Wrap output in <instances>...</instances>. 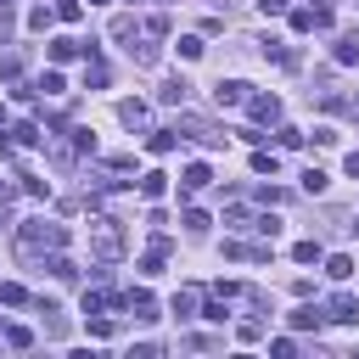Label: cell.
<instances>
[{
	"label": "cell",
	"mask_w": 359,
	"mask_h": 359,
	"mask_svg": "<svg viewBox=\"0 0 359 359\" xmlns=\"http://www.w3.org/2000/svg\"><path fill=\"white\" fill-rule=\"evenodd\" d=\"M252 230H258L264 241H275V236H280V219H269V213H264V219H252Z\"/></svg>",
	"instance_id": "obj_33"
},
{
	"label": "cell",
	"mask_w": 359,
	"mask_h": 359,
	"mask_svg": "<svg viewBox=\"0 0 359 359\" xmlns=\"http://www.w3.org/2000/svg\"><path fill=\"white\" fill-rule=\"evenodd\" d=\"M303 191L320 196V191H325V168H303Z\"/></svg>",
	"instance_id": "obj_30"
},
{
	"label": "cell",
	"mask_w": 359,
	"mask_h": 359,
	"mask_svg": "<svg viewBox=\"0 0 359 359\" xmlns=\"http://www.w3.org/2000/svg\"><path fill=\"white\" fill-rule=\"evenodd\" d=\"M180 135H191V140H202V146H224V135H219L213 123H202V118H180Z\"/></svg>",
	"instance_id": "obj_7"
},
{
	"label": "cell",
	"mask_w": 359,
	"mask_h": 359,
	"mask_svg": "<svg viewBox=\"0 0 359 359\" xmlns=\"http://www.w3.org/2000/svg\"><path fill=\"white\" fill-rule=\"evenodd\" d=\"M123 247H129V236H123V219H112V213H95V219H90V252H95L101 264H118V258H123Z\"/></svg>",
	"instance_id": "obj_2"
},
{
	"label": "cell",
	"mask_w": 359,
	"mask_h": 359,
	"mask_svg": "<svg viewBox=\"0 0 359 359\" xmlns=\"http://www.w3.org/2000/svg\"><path fill=\"white\" fill-rule=\"evenodd\" d=\"M202 50H208V45H202V39H196V34H185V39H180V56H185V62H196V56H202Z\"/></svg>",
	"instance_id": "obj_31"
},
{
	"label": "cell",
	"mask_w": 359,
	"mask_h": 359,
	"mask_svg": "<svg viewBox=\"0 0 359 359\" xmlns=\"http://www.w3.org/2000/svg\"><path fill=\"white\" fill-rule=\"evenodd\" d=\"M17 180H22V191H28V196H50V185H45L39 174H17Z\"/></svg>",
	"instance_id": "obj_32"
},
{
	"label": "cell",
	"mask_w": 359,
	"mask_h": 359,
	"mask_svg": "<svg viewBox=\"0 0 359 359\" xmlns=\"http://www.w3.org/2000/svg\"><path fill=\"white\" fill-rule=\"evenodd\" d=\"M6 348H34V331L28 325H6Z\"/></svg>",
	"instance_id": "obj_27"
},
{
	"label": "cell",
	"mask_w": 359,
	"mask_h": 359,
	"mask_svg": "<svg viewBox=\"0 0 359 359\" xmlns=\"http://www.w3.org/2000/svg\"><path fill=\"white\" fill-rule=\"evenodd\" d=\"M6 140L11 146H39L45 135H39V123H17V129H6Z\"/></svg>",
	"instance_id": "obj_17"
},
{
	"label": "cell",
	"mask_w": 359,
	"mask_h": 359,
	"mask_svg": "<svg viewBox=\"0 0 359 359\" xmlns=\"http://www.w3.org/2000/svg\"><path fill=\"white\" fill-rule=\"evenodd\" d=\"M129 56H135V67H157L163 45H151V34H146V45H129Z\"/></svg>",
	"instance_id": "obj_15"
},
{
	"label": "cell",
	"mask_w": 359,
	"mask_h": 359,
	"mask_svg": "<svg viewBox=\"0 0 359 359\" xmlns=\"http://www.w3.org/2000/svg\"><path fill=\"white\" fill-rule=\"evenodd\" d=\"M258 11H264V17H280V11H286V0H258Z\"/></svg>",
	"instance_id": "obj_43"
},
{
	"label": "cell",
	"mask_w": 359,
	"mask_h": 359,
	"mask_svg": "<svg viewBox=\"0 0 359 359\" xmlns=\"http://www.w3.org/2000/svg\"><path fill=\"white\" fill-rule=\"evenodd\" d=\"M123 309H129L140 325H151V320H157V297H151V292H129V303H123Z\"/></svg>",
	"instance_id": "obj_10"
},
{
	"label": "cell",
	"mask_w": 359,
	"mask_h": 359,
	"mask_svg": "<svg viewBox=\"0 0 359 359\" xmlns=\"http://www.w3.org/2000/svg\"><path fill=\"white\" fill-rule=\"evenodd\" d=\"M264 56H269V62H280V67H297V50H292V45H280V39H264Z\"/></svg>",
	"instance_id": "obj_16"
},
{
	"label": "cell",
	"mask_w": 359,
	"mask_h": 359,
	"mask_svg": "<svg viewBox=\"0 0 359 359\" xmlns=\"http://www.w3.org/2000/svg\"><path fill=\"white\" fill-rule=\"evenodd\" d=\"M275 140H280V146H303V129H292V123H280V129H275Z\"/></svg>",
	"instance_id": "obj_35"
},
{
	"label": "cell",
	"mask_w": 359,
	"mask_h": 359,
	"mask_svg": "<svg viewBox=\"0 0 359 359\" xmlns=\"http://www.w3.org/2000/svg\"><path fill=\"white\" fill-rule=\"evenodd\" d=\"M348 107H353V112H359V95H353V101H348Z\"/></svg>",
	"instance_id": "obj_46"
},
{
	"label": "cell",
	"mask_w": 359,
	"mask_h": 359,
	"mask_svg": "<svg viewBox=\"0 0 359 359\" xmlns=\"http://www.w3.org/2000/svg\"><path fill=\"white\" fill-rule=\"evenodd\" d=\"M0 303H6V309H22V303H28V292H22L17 280H6V286H0Z\"/></svg>",
	"instance_id": "obj_26"
},
{
	"label": "cell",
	"mask_w": 359,
	"mask_h": 359,
	"mask_svg": "<svg viewBox=\"0 0 359 359\" xmlns=\"http://www.w3.org/2000/svg\"><path fill=\"white\" fill-rule=\"evenodd\" d=\"M325 275H331V280H348V275H353V258H348V252H331V258H325Z\"/></svg>",
	"instance_id": "obj_21"
},
{
	"label": "cell",
	"mask_w": 359,
	"mask_h": 359,
	"mask_svg": "<svg viewBox=\"0 0 359 359\" xmlns=\"http://www.w3.org/2000/svg\"><path fill=\"white\" fill-rule=\"evenodd\" d=\"M236 337H241V342H258V337H264V325H258V320H247V325H236Z\"/></svg>",
	"instance_id": "obj_42"
},
{
	"label": "cell",
	"mask_w": 359,
	"mask_h": 359,
	"mask_svg": "<svg viewBox=\"0 0 359 359\" xmlns=\"http://www.w3.org/2000/svg\"><path fill=\"white\" fill-rule=\"evenodd\" d=\"M292 28H297V34H314V6H297V11H292Z\"/></svg>",
	"instance_id": "obj_28"
},
{
	"label": "cell",
	"mask_w": 359,
	"mask_h": 359,
	"mask_svg": "<svg viewBox=\"0 0 359 359\" xmlns=\"http://www.w3.org/2000/svg\"><path fill=\"white\" fill-rule=\"evenodd\" d=\"M224 219H230V224H236V230H252V213H247V208H230V213H224Z\"/></svg>",
	"instance_id": "obj_41"
},
{
	"label": "cell",
	"mask_w": 359,
	"mask_h": 359,
	"mask_svg": "<svg viewBox=\"0 0 359 359\" xmlns=\"http://www.w3.org/2000/svg\"><path fill=\"white\" fill-rule=\"evenodd\" d=\"M101 84H107V62L90 50V56H84V90H101Z\"/></svg>",
	"instance_id": "obj_13"
},
{
	"label": "cell",
	"mask_w": 359,
	"mask_h": 359,
	"mask_svg": "<svg viewBox=\"0 0 359 359\" xmlns=\"http://www.w3.org/2000/svg\"><path fill=\"white\" fill-rule=\"evenodd\" d=\"M196 297H202V292H196V286H180V292H174V303H168V309H174V314H180V320H191V314H196Z\"/></svg>",
	"instance_id": "obj_14"
},
{
	"label": "cell",
	"mask_w": 359,
	"mask_h": 359,
	"mask_svg": "<svg viewBox=\"0 0 359 359\" xmlns=\"http://www.w3.org/2000/svg\"><path fill=\"white\" fill-rule=\"evenodd\" d=\"M0 325H6V314H0Z\"/></svg>",
	"instance_id": "obj_47"
},
{
	"label": "cell",
	"mask_w": 359,
	"mask_h": 359,
	"mask_svg": "<svg viewBox=\"0 0 359 359\" xmlns=\"http://www.w3.org/2000/svg\"><path fill=\"white\" fill-rule=\"evenodd\" d=\"M337 62H342V67H348V62H359V28L337 39Z\"/></svg>",
	"instance_id": "obj_22"
},
{
	"label": "cell",
	"mask_w": 359,
	"mask_h": 359,
	"mask_svg": "<svg viewBox=\"0 0 359 359\" xmlns=\"http://www.w3.org/2000/svg\"><path fill=\"white\" fill-rule=\"evenodd\" d=\"M320 325H325V309H314V303L292 309V331H320Z\"/></svg>",
	"instance_id": "obj_11"
},
{
	"label": "cell",
	"mask_w": 359,
	"mask_h": 359,
	"mask_svg": "<svg viewBox=\"0 0 359 359\" xmlns=\"http://www.w3.org/2000/svg\"><path fill=\"white\" fill-rule=\"evenodd\" d=\"M67 135H73V146H79V151H95V135H90V129H67Z\"/></svg>",
	"instance_id": "obj_40"
},
{
	"label": "cell",
	"mask_w": 359,
	"mask_h": 359,
	"mask_svg": "<svg viewBox=\"0 0 359 359\" xmlns=\"http://www.w3.org/2000/svg\"><path fill=\"white\" fill-rule=\"evenodd\" d=\"M112 39H135V17H112Z\"/></svg>",
	"instance_id": "obj_34"
},
{
	"label": "cell",
	"mask_w": 359,
	"mask_h": 359,
	"mask_svg": "<svg viewBox=\"0 0 359 359\" xmlns=\"http://www.w3.org/2000/svg\"><path fill=\"white\" fill-rule=\"evenodd\" d=\"M292 258H297V264H320V258H325V247L309 236V241H297V247H292Z\"/></svg>",
	"instance_id": "obj_20"
},
{
	"label": "cell",
	"mask_w": 359,
	"mask_h": 359,
	"mask_svg": "<svg viewBox=\"0 0 359 359\" xmlns=\"http://www.w3.org/2000/svg\"><path fill=\"white\" fill-rule=\"evenodd\" d=\"M157 101H163V107H185V101H191V79H185V73L163 79V84H157Z\"/></svg>",
	"instance_id": "obj_4"
},
{
	"label": "cell",
	"mask_w": 359,
	"mask_h": 359,
	"mask_svg": "<svg viewBox=\"0 0 359 359\" xmlns=\"http://www.w3.org/2000/svg\"><path fill=\"white\" fill-rule=\"evenodd\" d=\"M0 118H6V112H0Z\"/></svg>",
	"instance_id": "obj_48"
},
{
	"label": "cell",
	"mask_w": 359,
	"mask_h": 359,
	"mask_svg": "<svg viewBox=\"0 0 359 359\" xmlns=\"http://www.w3.org/2000/svg\"><path fill=\"white\" fill-rule=\"evenodd\" d=\"M163 191H168V174H157V168H151V174H140V196H146V202H157Z\"/></svg>",
	"instance_id": "obj_19"
},
{
	"label": "cell",
	"mask_w": 359,
	"mask_h": 359,
	"mask_svg": "<svg viewBox=\"0 0 359 359\" xmlns=\"http://www.w3.org/2000/svg\"><path fill=\"white\" fill-rule=\"evenodd\" d=\"M67 247V224H50V219H22L17 224V252L34 258V252H56Z\"/></svg>",
	"instance_id": "obj_1"
},
{
	"label": "cell",
	"mask_w": 359,
	"mask_h": 359,
	"mask_svg": "<svg viewBox=\"0 0 359 359\" xmlns=\"http://www.w3.org/2000/svg\"><path fill=\"white\" fill-rule=\"evenodd\" d=\"M275 168H280L275 151H252V174H269V180H275Z\"/></svg>",
	"instance_id": "obj_29"
},
{
	"label": "cell",
	"mask_w": 359,
	"mask_h": 359,
	"mask_svg": "<svg viewBox=\"0 0 359 359\" xmlns=\"http://www.w3.org/2000/svg\"><path fill=\"white\" fill-rule=\"evenodd\" d=\"M84 320H90V337H112V320L107 314H84Z\"/></svg>",
	"instance_id": "obj_36"
},
{
	"label": "cell",
	"mask_w": 359,
	"mask_h": 359,
	"mask_svg": "<svg viewBox=\"0 0 359 359\" xmlns=\"http://www.w3.org/2000/svg\"><path fill=\"white\" fill-rule=\"evenodd\" d=\"M208 180H213V168H208V163H185V174H180V191H185V196H196Z\"/></svg>",
	"instance_id": "obj_9"
},
{
	"label": "cell",
	"mask_w": 359,
	"mask_h": 359,
	"mask_svg": "<svg viewBox=\"0 0 359 359\" xmlns=\"http://www.w3.org/2000/svg\"><path fill=\"white\" fill-rule=\"evenodd\" d=\"M180 224H185V230H191V236H202V230H208V224H213V219H208V213H202V208H185V213H180Z\"/></svg>",
	"instance_id": "obj_25"
},
{
	"label": "cell",
	"mask_w": 359,
	"mask_h": 359,
	"mask_svg": "<svg viewBox=\"0 0 359 359\" xmlns=\"http://www.w3.org/2000/svg\"><path fill=\"white\" fill-rule=\"evenodd\" d=\"M146 34H151V39H163V34H168V17H163V11H157V17H146Z\"/></svg>",
	"instance_id": "obj_37"
},
{
	"label": "cell",
	"mask_w": 359,
	"mask_h": 359,
	"mask_svg": "<svg viewBox=\"0 0 359 359\" xmlns=\"http://www.w3.org/2000/svg\"><path fill=\"white\" fill-rule=\"evenodd\" d=\"M337 140H342V135H337L331 123H320V129H314V146H337Z\"/></svg>",
	"instance_id": "obj_39"
},
{
	"label": "cell",
	"mask_w": 359,
	"mask_h": 359,
	"mask_svg": "<svg viewBox=\"0 0 359 359\" xmlns=\"http://www.w3.org/2000/svg\"><path fill=\"white\" fill-rule=\"evenodd\" d=\"M247 118L252 123H280V95H264V90L247 95Z\"/></svg>",
	"instance_id": "obj_3"
},
{
	"label": "cell",
	"mask_w": 359,
	"mask_h": 359,
	"mask_svg": "<svg viewBox=\"0 0 359 359\" xmlns=\"http://www.w3.org/2000/svg\"><path fill=\"white\" fill-rule=\"evenodd\" d=\"M0 79H11V84H17V79H22V62H17V56H6V62H0Z\"/></svg>",
	"instance_id": "obj_38"
},
{
	"label": "cell",
	"mask_w": 359,
	"mask_h": 359,
	"mask_svg": "<svg viewBox=\"0 0 359 359\" xmlns=\"http://www.w3.org/2000/svg\"><path fill=\"white\" fill-rule=\"evenodd\" d=\"M45 269H50V275H56V280H79V264H73V258H67V252H62V247H56V252H50V258H45Z\"/></svg>",
	"instance_id": "obj_12"
},
{
	"label": "cell",
	"mask_w": 359,
	"mask_h": 359,
	"mask_svg": "<svg viewBox=\"0 0 359 359\" xmlns=\"http://www.w3.org/2000/svg\"><path fill=\"white\" fill-rule=\"evenodd\" d=\"M34 90H39V95H62V90H67V84H62V73H56V67H45V73H39V84H34Z\"/></svg>",
	"instance_id": "obj_24"
},
{
	"label": "cell",
	"mask_w": 359,
	"mask_h": 359,
	"mask_svg": "<svg viewBox=\"0 0 359 359\" xmlns=\"http://www.w3.org/2000/svg\"><path fill=\"white\" fill-rule=\"evenodd\" d=\"M6 196H11V185H6V180H0V202H6Z\"/></svg>",
	"instance_id": "obj_45"
},
{
	"label": "cell",
	"mask_w": 359,
	"mask_h": 359,
	"mask_svg": "<svg viewBox=\"0 0 359 359\" xmlns=\"http://www.w3.org/2000/svg\"><path fill=\"white\" fill-rule=\"evenodd\" d=\"M342 168H348V174L359 180V151H348V157H342Z\"/></svg>",
	"instance_id": "obj_44"
},
{
	"label": "cell",
	"mask_w": 359,
	"mask_h": 359,
	"mask_svg": "<svg viewBox=\"0 0 359 359\" xmlns=\"http://www.w3.org/2000/svg\"><path fill=\"white\" fill-rule=\"evenodd\" d=\"M247 95H252V84H241V79H219L213 84V101L219 107H247Z\"/></svg>",
	"instance_id": "obj_5"
},
{
	"label": "cell",
	"mask_w": 359,
	"mask_h": 359,
	"mask_svg": "<svg viewBox=\"0 0 359 359\" xmlns=\"http://www.w3.org/2000/svg\"><path fill=\"white\" fill-rule=\"evenodd\" d=\"M50 22H56V6H34V11H28V28H34V34H45Z\"/></svg>",
	"instance_id": "obj_23"
},
{
	"label": "cell",
	"mask_w": 359,
	"mask_h": 359,
	"mask_svg": "<svg viewBox=\"0 0 359 359\" xmlns=\"http://www.w3.org/2000/svg\"><path fill=\"white\" fill-rule=\"evenodd\" d=\"M325 320H337V325H359V297H348V292H337V297L325 303Z\"/></svg>",
	"instance_id": "obj_6"
},
{
	"label": "cell",
	"mask_w": 359,
	"mask_h": 359,
	"mask_svg": "<svg viewBox=\"0 0 359 359\" xmlns=\"http://www.w3.org/2000/svg\"><path fill=\"white\" fill-rule=\"evenodd\" d=\"M146 146H151L157 157H168V151L180 146V129H151V140H146Z\"/></svg>",
	"instance_id": "obj_18"
},
{
	"label": "cell",
	"mask_w": 359,
	"mask_h": 359,
	"mask_svg": "<svg viewBox=\"0 0 359 359\" xmlns=\"http://www.w3.org/2000/svg\"><path fill=\"white\" fill-rule=\"evenodd\" d=\"M146 118H151L146 101H118V123H123V129H146Z\"/></svg>",
	"instance_id": "obj_8"
}]
</instances>
